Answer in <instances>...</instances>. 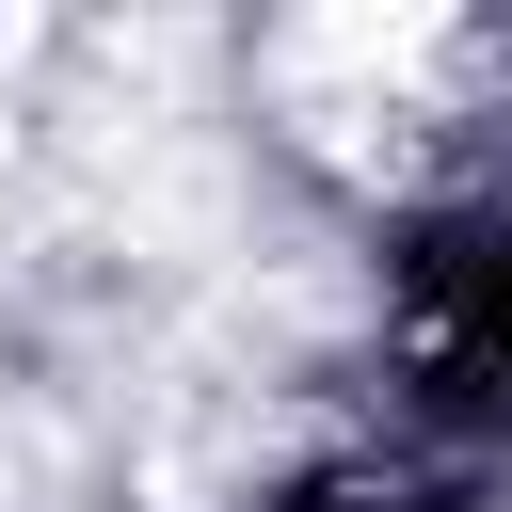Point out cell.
I'll return each mask as SVG.
<instances>
[{
    "mask_svg": "<svg viewBox=\"0 0 512 512\" xmlns=\"http://www.w3.org/2000/svg\"><path fill=\"white\" fill-rule=\"evenodd\" d=\"M0 176H16V128H0Z\"/></svg>",
    "mask_w": 512,
    "mask_h": 512,
    "instance_id": "obj_1",
    "label": "cell"
}]
</instances>
